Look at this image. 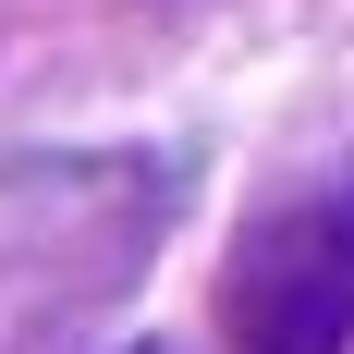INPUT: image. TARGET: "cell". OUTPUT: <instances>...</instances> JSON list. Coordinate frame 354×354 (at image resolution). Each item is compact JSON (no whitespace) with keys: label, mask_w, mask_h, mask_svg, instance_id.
<instances>
[{"label":"cell","mask_w":354,"mask_h":354,"mask_svg":"<svg viewBox=\"0 0 354 354\" xmlns=\"http://www.w3.org/2000/svg\"><path fill=\"white\" fill-rule=\"evenodd\" d=\"M171 147H25L0 159V306L12 318H73L147 281V257L183 208Z\"/></svg>","instance_id":"1"},{"label":"cell","mask_w":354,"mask_h":354,"mask_svg":"<svg viewBox=\"0 0 354 354\" xmlns=\"http://www.w3.org/2000/svg\"><path fill=\"white\" fill-rule=\"evenodd\" d=\"M354 342V183L293 196L220 269V354H342Z\"/></svg>","instance_id":"2"}]
</instances>
